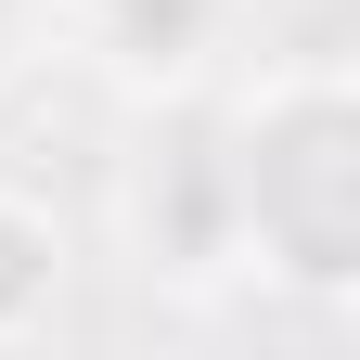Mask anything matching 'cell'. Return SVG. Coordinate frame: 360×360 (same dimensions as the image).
Here are the masks:
<instances>
[{
  "mask_svg": "<svg viewBox=\"0 0 360 360\" xmlns=\"http://www.w3.org/2000/svg\"><path fill=\"white\" fill-rule=\"evenodd\" d=\"M52 283H65V232L26 193H0V335H39V322H52Z\"/></svg>",
  "mask_w": 360,
  "mask_h": 360,
  "instance_id": "obj_2",
  "label": "cell"
},
{
  "mask_svg": "<svg viewBox=\"0 0 360 360\" xmlns=\"http://www.w3.org/2000/svg\"><path fill=\"white\" fill-rule=\"evenodd\" d=\"M219 193H232V232L270 245V270L296 283H347L360 270V116L335 77H296L245 116V142L219 155Z\"/></svg>",
  "mask_w": 360,
  "mask_h": 360,
  "instance_id": "obj_1",
  "label": "cell"
}]
</instances>
